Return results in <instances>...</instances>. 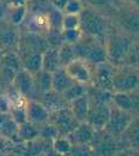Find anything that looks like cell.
<instances>
[{"instance_id": "603a6c76", "label": "cell", "mask_w": 139, "mask_h": 156, "mask_svg": "<svg viewBox=\"0 0 139 156\" xmlns=\"http://www.w3.org/2000/svg\"><path fill=\"white\" fill-rule=\"evenodd\" d=\"M40 135V127L26 121L24 124H22L18 126V131H17V136L15 139V143H23V142H29L33 139H36Z\"/></svg>"}, {"instance_id": "e0dca14e", "label": "cell", "mask_w": 139, "mask_h": 156, "mask_svg": "<svg viewBox=\"0 0 139 156\" xmlns=\"http://www.w3.org/2000/svg\"><path fill=\"white\" fill-rule=\"evenodd\" d=\"M59 69H61L59 47H48L42 53V70L49 73H54Z\"/></svg>"}, {"instance_id": "4dcf8cb0", "label": "cell", "mask_w": 139, "mask_h": 156, "mask_svg": "<svg viewBox=\"0 0 139 156\" xmlns=\"http://www.w3.org/2000/svg\"><path fill=\"white\" fill-rule=\"evenodd\" d=\"M47 16H48L50 29H53V30H62V17H64V13L60 10H57V9L52 7L49 10V12L47 13Z\"/></svg>"}, {"instance_id": "9a60e30c", "label": "cell", "mask_w": 139, "mask_h": 156, "mask_svg": "<svg viewBox=\"0 0 139 156\" xmlns=\"http://www.w3.org/2000/svg\"><path fill=\"white\" fill-rule=\"evenodd\" d=\"M95 133H96V130L90 124L84 121V122H79L77 127L70 135H67V137L70 138L73 145H89Z\"/></svg>"}, {"instance_id": "83f0119b", "label": "cell", "mask_w": 139, "mask_h": 156, "mask_svg": "<svg viewBox=\"0 0 139 156\" xmlns=\"http://www.w3.org/2000/svg\"><path fill=\"white\" fill-rule=\"evenodd\" d=\"M52 148L54 150H57L58 153L66 156L67 154L71 153V150L73 148V144H72V142L70 140V138L67 136H58L57 138L53 139Z\"/></svg>"}, {"instance_id": "b9f144b4", "label": "cell", "mask_w": 139, "mask_h": 156, "mask_svg": "<svg viewBox=\"0 0 139 156\" xmlns=\"http://www.w3.org/2000/svg\"><path fill=\"white\" fill-rule=\"evenodd\" d=\"M113 156H131V153H130V150H125V149H119L118 151H115Z\"/></svg>"}, {"instance_id": "44dd1931", "label": "cell", "mask_w": 139, "mask_h": 156, "mask_svg": "<svg viewBox=\"0 0 139 156\" xmlns=\"http://www.w3.org/2000/svg\"><path fill=\"white\" fill-rule=\"evenodd\" d=\"M120 27L127 34H139V10L127 11L126 13H121Z\"/></svg>"}, {"instance_id": "74e56055", "label": "cell", "mask_w": 139, "mask_h": 156, "mask_svg": "<svg viewBox=\"0 0 139 156\" xmlns=\"http://www.w3.org/2000/svg\"><path fill=\"white\" fill-rule=\"evenodd\" d=\"M0 112L1 113H9L10 112V105H9V101L5 96V94L0 96Z\"/></svg>"}, {"instance_id": "7c38bea8", "label": "cell", "mask_w": 139, "mask_h": 156, "mask_svg": "<svg viewBox=\"0 0 139 156\" xmlns=\"http://www.w3.org/2000/svg\"><path fill=\"white\" fill-rule=\"evenodd\" d=\"M24 29L31 34L40 35V36H47V34L50 30L49 20L47 13H34L28 12L26 18L23 23Z\"/></svg>"}, {"instance_id": "ba28073f", "label": "cell", "mask_w": 139, "mask_h": 156, "mask_svg": "<svg viewBox=\"0 0 139 156\" xmlns=\"http://www.w3.org/2000/svg\"><path fill=\"white\" fill-rule=\"evenodd\" d=\"M20 37V28L12 25L6 20H0V51H17Z\"/></svg>"}, {"instance_id": "e575fe53", "label": "cell", "mask_w": 139, "mask_h": 156, "mask_svg": "<svg viewBox=\"0 0 139 156\" xmlns=\"http://www.w3.org/2000/svg\"><path fill=\"white\" fill-rule=\"evenodd\" d=\"M79 15H64V17H62V30L79 29Z\"/></svg>"}, {"instance_id": "2e32d148", "label": "cell", "mask_w": 139, "mask_h": 156, "mask_svg": "<svg viewBox=\"0 0 139 156\" xmlns=\"http://www.w3.org/2000/svg\"><path fill=\"white\" fill-rule=\"evenodd\" d=\"M113 106L118 107L122 111H126L128 113H132L139 108V96L132 93H113L112 96Z\"/></svg>"}, {"instance_id": "cb8c5ba5", "label": "cell", "mask_w": 139, "mask_h": 156, "mask_svg": "<svg viewBox=\"0 0 139 156\" xmlns=\"http://www.w3.org/2000/svg\"><path fill=\"white\" fill-rule=\"evenodd\" d=\"M122 136L126 138L133 150H139V117L133 118Z\"/></svg>"}, {"instance_id": "d6a6232c", "label": "cell", "mask_w": 139, "mask_h": 156, "mask_svg": "<svg viewBox=\"0 0 139 156\" xmlns=\"http://www.w3.org/2000/svg\"><path fill=\"white\" fill-rule=\"evenodd\" d=\"M84 9V4L82 0H67L62 13L64 15H79Z\"/></svg>"}, {"instance_id": "9c48e42d", "label": "cell", "mask_w": 139, "mask_h": 156, "mask_svg": "<svg viewBox=\"0 0 139 156\" xmlns=\"http://www.w3.org/2000/svg\"><path fill=\"white\" fill-rule=\"evenodd\" d=\"M139 87V75L130 71H115L112 79L113 93H132Z\"/></svg>"}, {"instance_id": "d6986e66", "label": "cell", "mask_w": 139, "mask_h": 156, "mask_svg": "<svg viewBox=\"0 0 139 156\" xmlns=\"http://www.w3.org/2000/svg\"><path fill=\"white\" fill-rule=\"evenodd\" d=\"M68 107H70L72 114L75 115V118L77 119L78 122L86 121L89 108H90V101H89V98H88L86 94L80 96V98H76V100H73V101H71Z\"/></svg>"}, {"instance_id": "4fadbf2b", "label": "cell", "mask_w": 139, "mask_h": 156, "mask_svg": "<svg viewBox=\"0 0 139 156\" xmlns=\"http://www.w3.org/2000/svg\"><path fill=\"white\" fill-rule=\"evenodd\" d=\"M114 70H115V67L107 62L95 66L92 80H91L94 88L112 91V79H113V75L115 72Z\"/></svg>"}, {"instance_id": "30bf717a", "label": "cell", "mask_w": 139, "mask_h": 156, "mask_svg": "<svg viewBox=\"0 0 139 156\" xmlns=\"http://www.w3.org/2000/svg\"><path fill=\"white\" fill-rule=\"evenodd\" d=\"M110 108L112 106L109 103H90L86 122L97 131L104 130L109 120Z\"/></svg>"}, {"instance_id": "4316f807", "label": "cell", "mask_w": 139, "mask_h": 156, "mask_svg": "<svg viewBox=\"0 0 139 156\" xmlns=\"http://www.w3.org/2000/svg\"><path fill=\"white\" fill-rule=\"evenodd\" d=\"M59 59L61 67L67 66L70 62H72L75 59H77L76 52H75V47L72 44L62 43L59 47Z\"/></svg>"}, {"instance_id": "7402d4cb", "label": "cell", "mask_w": 139, "mask_h": 156, "mask_svg": "<svg viewBox=\"0 0 139 156\" xmlns=\"http://www.w3.org/2000/svg\"><path fill=\"white\" fill-rule=\"evenodd\" d=\"M19 57L23 70L31 75H36L42 70V53H26Z\"/></svg>"}, {"instance_id": "5b68a950", "label": "cell", "mask_w": 139, "mask_h": 156, "mask_svg": "<svg viewBox=\"0 0 139 156\" xmlns=\"http://www.w3.org/2000/svg\"><path fill=\"white\" fill-rule=\"evenodd\" d=\"M49 122L55 126L59 132V136H67L70 135L79 124L77 119L72 114L70 107L60 108L57 111L50 112Z\"/></svg>"}, {"instance_id": "d590c367", "label": "cell", "mask_w": 139, "mask_h": 156, "mask_svg": "<svg viewBox=\"0 0 139 156\" xmlns=\"http://www.w3.org/2000/svg\"><path fill=\"white\" fill-rule=\"evenodd\" d=\"M66 156H92L89 145H73L70 154Z\"/></svg>"}, {"instance_id": "1f68e13d", "label": "cell", "mask_w": 139, "mask_h": 156, "mask_svg": "<svg viewBox=\"0 0 139 156\" xmlns=\"http://www.w3.org/2000/svg\"><path fill=\"white\" fill-rule=\"evenodd\" d=\"M61 36H62V43H67V44L75 46L83 37V33H82L80 29L62 30L61 31Z\"/></svg>"}, {"instance_id": "c3c4849f", "label": "cell", "mask_w": 139, "mask_h": 156, "mask_svg": "<svg viewBox=\"0 0 139 156\" xmlns=\"http://www.w3.org/2000/svg\"><path fill=\"white\" fill-rule=\"evenodd\" d=\"M0 52H1V51H0Z\"/></svg>"}, {"instance_id": "52a82bcc", "label": "cell", "mask_w": 139, "mask_h": 156, "mask_svg": "<svg viewBox=\"0 0 139 156\" xmlns=\"http://www.w3.org/2000/svg\"><path fill=\"white\" fill-rule=\"evenodd\" d=\"M94 67L90 65L88 61L83 60L80 58L75 59L72 62H70L67 66H65L66 72L68 76L72 78L76 83L80 84H89L92 80V75H94Z\"/></svg>"}, {"instance_id": "8d00e7d4", "label": "cell", "mask_w": 139, "mask_h": 156, "mask_svg": "<svg viewBox=\"0 0 139 156\" xmlns=\"http://www.w3.org/2000/svg\"><path fill=\"white\" fill-rule=\"evenodd\" d=\"M89 7H107L110 6L113 0H84Z\"/></svg>"}, {"instance_id": "6da1fadb", "label": "cell", "mask_w": 139, "mask_h": 156, "mask_svg": "<svg viewBox=\"0 0 139 156\" xmlns=\"http://www.w3.org/2000/svg\"><path fill=\"white\" fill-rule=\"evenodd\" d=\"M73 47L77 58L88 61L92 66H97L107 62L106 42L101 39H96L83 34V37Z\"/></svg>"}, {"instance_id": "d4e9b609", "label": "cell", "mask_w": 139, "mask_h": 156, "mask_svg": "<svg viewBox=\"0 0 139 156\" xmlns=\"http://www.w3.org/2000/svg\"><path fill=\"white\" fill-rule=\"evenodd\" d=\"M0 66L6 67L9 70H12L15 72H18L19 70H22L20 57L17 53V51L4 52L1 54V59H0Z\"/></svg>"}, {"instance_id": "277c9868", "label": "cell", "mask_w": 139, "mask_h": 156, "mask_svg": "<svg viewBox=\"0 0 139 156\" xmlns=\"http://www.w3.org/2000/svg\"><path fill=\"white\" fill-rule=\"evenodd\" d=\"M92 156H113L118 151V144L115 137L109 135L104 130H96V133L89 144Z\"/></svg>"}, {"instance_id": "7dc6e473", "label": "cell", "mask_w": 139, "mask_h": 156, "mask_svg": "<svg viewBox=\"0 0 139 156\" xmlns=\"http://www.w3.org/2000/svg\"><path fill=\"white\" fill-rule=\"evenodd\" d=\"M6 156H19V155H17V154H15V153H10L9 155H6Z\"/></svg>"}, {"instance_id": "60d3db41", "label": "cell", "mask_w": 139, "mask_h": 156, "mask_svg": "<svg viewBox=\"0 0 139 156\" xmlns=\"http://www.w3.org/2000/svg\"><path fill=\"white\" fill-rule=\"evenodd\" d=\"M42 156H65V155H62V154H60V153H58L57 150H54L53 148H50V149H48L44 154Z\"/></svg>"}, {"instance_id": "3957f363", "label": "cell", "mask_w": 139, "mask_h": 156, "mask_svg": "<svg viewBox=\"0 0 139 156\" xmlns=\"http://www.w3.org/2000/svg\"><path fill=\"white\" fill-rule=\"evenodd\" d=\"M79 29L84 35L103 40L107 35V22L102 15L92 10V7H84L79 13Z\"/></svg>"}, {"instance_id": "836d02e7", "label": "cell", "mask_w": 139, "mask_h": 156, "mask_svg": "<svg viewBox=\"0 0 139 156\" xmlns=\"http://www.w3.org/2000/svg\"><path fill=\"white\" fill-rule=\"evenodd\" d=\"M58 136H59L58 130H57L55 126L52 125L50 122H47V124L40 126V135H39V137H41V138L53 142V139L57 138Z\"/></svg>"}, {"instance_id": "f35d334b", "label": "cell", "mask_w": 139, "mask_h": 156, "mask_svg": "<svg viewBox=\"0 0 139 156\" xmlns=\"http://www.w3.org/2000/svg\"><path fill=\"white\" fill-rule=\"evenodd\" d=\"M9 7H18V6H26L28 0H5Z\"/></svg>"}, {"instance_id": "484cf974", "label": "cell", "mask_w": 139, "mask_h": 156, "mask_svg": "<svg viewBox=\"0 0 139 156\" xmlns=\"http://www.w3.org/2000/svg\"><path fill=\"white\" fill-rule=\"evenodd\" d=\"M28 15V9L26 6H18V7H9L7 13H6V18L9 23H11L15 27L20 28L24 23V20L26 18Z\"/></svg>"}, {"instance_id": "ffe728a7", "label": "cell", "mask_w": 139, "mask_h": 156, "mask_svg": "<svg viewBox=\"0 0 139 156\" xmlns=\"http://www.w3.org/2000/svg\"><path fill=\"white\" fill-rule=\"evenodd\" d=\"M34 83H35L34 100H37V98H40L42 95L52 90V73L41 70L40 72L34 75Z\"/></svg>"}, {"instance_id": "5bb4252c", "label": "cell", "mask_w": 139, "mask_h": 156, "mask_svg": "<svg viewBox=\"0 0 139 156\" xmlns=\"http://www.w3.org/2000/svg\"><path fill=\"white\" fill-rule=\"evenodd\" d=\"M12 87L26 98H34L35 83H34V75H31L30 72L23 69L19 70L13 78Z\"/></svg>"}, {"instance_id": "f1b7e54d", "label": "cell", "mask_w": 139, "mask_h": 156, "mask_svg": "<svg viewBox=\"0 0 139 156\" xmlns=\"http://www.w3.org/2000/svg\"><path fill=\"white\" fill-rule=\"evenodd\" d=\"M86 94V89H85V85L84 84H80V83H73L64 94H61L62 95V98H65V101L70 105V102L71 101H73V100H76V98H80V96H83V95H85Z\"/></svg>"}, {"instance_id": "f6af8a7d", "label": "cell", "mask_w": 139, "mask_h": 156, "mask_svg": "<svg viewBox=\"0 0 139 156\" xmlns=\"http://www.w3.org/2000/svg\"><path fill=\"white\" fill-rule=\"evenodd\" d=\"M4 91H5V90H4V89L0 87V96H1V95H4Z\"/></svg>"}, {"instance_id": "8fae6325", "label": "cell", "mask_w": 139, "mask_h": 156, "mask_svg": "<svg viewBox=\"0 0 139 156\" xmlns=\"http://www.w3.org/2000/svg\"><path fill=\"white\" fill-rule=\"evenodd\" d=\"M25 113H26V121H29V122H31L39 127L49 122L50 112L39 100L29 98L26 102Z\"/></svg>"}, {"instance_id": "bcb514c9", "label": "cell", "mask_w": 139, "mask_h": 156, "mask_svg": "<svg viewBox=\"0 0 139 156\" xmlns=\"http://www.w3.org/2000/svg\"><path fill=\"white\" fill-rule=\"evenodd\" d=\"M0 156H6V154H5V151H2L1 149H0Z\"/></svg>"}, {"instance_id": "8992f818", "label": "cell", "mask_w": 139, "mask_h": 156, "mask_svg": "<svg viewBox=\"0 0 139 156\" xmlns=\"http://www.w3.org/2000/svg\"><path fill=\"white\" fill-rule=\"evenodd\" d=\"M132 119H133L132 113H128L115 106H112L109 120H108V124H107L104 131H107L109 135L114 137L122 136L123 132L126 131V129L128 127V125L131 124Z\"/></svg>"}, {"instance_id": "ee69618b", "label": "cell", "mask_w": 139, "mask_h": 156, "mask_svg": "<svg viewBox=\"0 0 139 156\" xmlns=\"http://www.w3.org/2000/svg\"><path fill=\"white\" fill-rule=\"evenodd\" d=\"M130 153H131V156H139V150H133V149H131Z\"/></svg>"}, {"instance_id": "ac0fdd59", "label": "cell", "mask_w": 139, "mask_h": 156, "mask_svg": "<svg viewBox=\"0 0 139 156\" xmlns=\"http://www.w3.org/2000/svg\"><path fill=\"white\" fill-rule=\"evenodd\" d=\"M73 83L75 80L68 76L65 67H61L52 73V90L58 94H64Z\"/></svg>"}, {"instance_id": "7bdbcfd3", "label": "cell", "mask_w": 139, "mask_h": 156, "mask_svg": "<svg viewBox=\"0 0 139 156\" xmlns=\"http://www.w3.org/2000/svg\"><path fill=\"white\" fill-rule=\"evenodd\" d=\"M127 2H130L131 5H133L136 9H138L139 10V0H126Z\"/></svg>"}, {"instance_id": "ab89813d", "label": "cell", "mask_w": 139, "mask_h": 156, "mask_svg": "<svg viewBox=\"0 0 139 156\" xmlns=\"http://www.w3.org/2000/svg\"><path fill=\"white\" fill-rule=\"evenodd\" d=\"M9 6L6 4L5 0H0V20H4L6 18V13H7Z\"/></svg>"}, {"instance_id": "7a4b0ae2", "label": "cell", "mask_w": 139, "mask_h": 156, "mask_svg": "<svg viewBox=\"0 0 139 156\" xmlns=\"http://www.w3.org/2000/svg\"><path fill=\"white\" fill-rule=\"evenodd\" d=\"M132 43L133 40L127 34L116 33L109 35L106 41L107 61L114 67L125 66V61L132 47Z\"/></svg>"}, {"instance_id": "f546056e", "label": "cell", "mask_w": 139, "mask_h": 156, "mask_svg": "<svg viewBox=\"0 0 139 156\" xmlns=\"http://www.w3.org/2000/svg\"><path fill=\"white\" fill-rule=\"evenodd\" d=\"M125 66L139 69V41H133L132 47L125 61Z\"/></svg>"}]
</instances>
